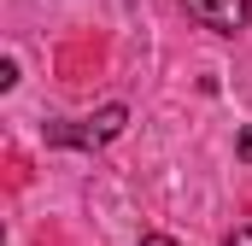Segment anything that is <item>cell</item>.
<instances>
[{
    "mask_svg": "<svg viewBox=\"0 0 252 246\" xmlns=\"http://www.w3.org/2000/svg\"><path fill=\"white\" fill-rule=\"evenodd\" d=\"M241 158H252V129H247V135H241Z\"/></svg>",
    "mask_w": 252,
    "mask_h": 246,
    "instance_id": "obj_5",
    "label": "cell"
},
{
    "mask_svg": "<svg viewBox=\"0 0 252 246\" xmlns=\"http://www.w3.org/2000/svg\"><path fill=\"white\" fill-rule=\"evenodd\" d=\"M182 6H188V18H199L217 35H241L252 24V0H182Z\"/></svg>",
    "mask_w": 252,
    "mask_h": 246,
    "instance_id": "obj_1",
    "label": "cell"
},
{
    "mask_svg": "<svg viewBox=\"0 0 252 246\" xmlns=\"http://www.w3.org/2000/svg\"><path fill=\"white\" fill-rule=\"evenodd\" d=\"M223 246H252V229H235V235H229Z\"/></svg>",
    "mask_w": 252,
    "mask_h": 246,
    "instance_id": "obj_3",
    "label": "cell"
},
{
    "mask_svg": "<svg viewBox=\"0 0 252 246\" xmlns=\"http://www.w3.org/2000/svg\"><path fill=\"white\" fill-rule=\"evenodd\" d=\"M141 246H176L170 235H141Z\"/></svg>",
    "mask_w": 252,
    "mask_h": 246,
    "instance_id": "obj_4",
    "label": "cell"
},
{
    "mask_svg": "<svg viewBox=\"0 0 252 246\" xmlns=\"http://www.w3.org/2000/svg\"><path fill=\"white\" fill-rule=\"evenodd\" d=\"M129 112L124 106H100L88 129H53V141H76V147H100V141H112V135H124Z\"/></svg>",
    "mask_w": 252,
    "mask_h": 246,
    "instance_id": "obj_2",
    "label": "cell"
}]
</instances>
